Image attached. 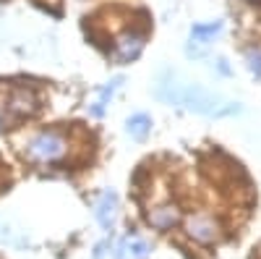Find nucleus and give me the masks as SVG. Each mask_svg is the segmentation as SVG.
Returning <instances> with one entry per match:
<instances>
[{
	"mask_svg": "<svg viewBox=\"0 0 261 259\" xmlns=\"http://www.w3.org/2000/svg\"><path fill=\"white\" fill-rule=\"evenodd\" d=\"M160 97L172 102V105H180L191 113H199L206 118H227V115H238L241 113V105L225 100L220 95H214L209 89L199 84H180L175 79H165L160 84Z\"/></svg>",
	"mask_w": 261,
	"mask_h": 259,
	"instance_id": "f257e3e1",
	"label": "nucleus"
},
{
	"mask_svg": "<svg viewBox=\"0 0 261 259\" xmlns=\"http://www.w3.org/2000/svg\"><path fill=\"white\" fill-rule=\"evenodd\" d=\"M65 152H68V142L58 131H42L27 144V155L37 162H58Z\"/></svg>",
	"mask_w": 261,
	"mask_h": 259,
	"instance_id": "f03ea898",
	"label": "nucleus"
},
{
	"mask_svg": "<svg viewBox=\"0 0 261 259\" xmlns=\"http://www.w3.org/2000/svg\"><path fill=\"white\" fill-rule=\"evenodd\" d=\"M222 29H225V24L220 18L217 21H209V24H193L191 27V37H188V55H201L212 42L222 34Z\"/></svg>",
	"mask_w": 261,
	"mask_h": 259,
	"instance_id": "7ed1b4c3",
	"label": "nucleus"
},
{
	"mask_svg": "<svg viewBox=\"0 0 261 259\" xmlns=\"http://www.w3.org/2000/svg\"><path fill=\"white\" fill-rule=\"evenodd\" d=\"M94 215H97V223L105 228V230H113L115 223H118V215H120V202H118V194L115 191H102L99 199L94 204Z\"/></svg>",
	"mask_w": 261,
	"mask_h": 259,
	"instance_id": "20e7f679",
	"label": "nucleus"
},
{
	"mask_svg": "<svg viewBox=\"0 0 261 259\" xmlns=\"http://www.w3.org/2000/svg\"><path fill=\"white\" fill-rule=\"evenodd\" d=\"M144 50V34L139 32H123L118 39H115V50H113V58L118 63H130L136 60Z\"/></svg>",
	"mask_w": 261,
	"mask_h": 259,
	"instance_id": "39448f33",
	"label": "nucleus"
},
{
	"mask_svg": "<svg viewBox=\"0 0 261 259\" xmlns=\"http://www.w3.org/2000/svg\"><path fill=\"white\" fill-rule=\"evenodd\" d=\"M149 251L151 249L141 236H125L115 249V259H146Z\"/></svg>",
	"mask_w": 261,
	"mask_h": 259,
	"instance_id": "423d86ee",
	"label": "nucleus"
},
{
	"mask_svg": "<svg viewBox=\"0 0 261 259\" xmlns=\"http://www.w3.org/2000/svg\"><path fill=\"white\" fill-rule=\"evenodd\" d=\"M188 233H191V239L201 241V244H209V241H214V236H217V225H214V220L199 215V218H191Z\"/></svg>",
	"mask_w": 261,
	"mask_h": 259,
	"instance_id": "0eeeda50",
	"label": "nucleus"
},
{
	"mask_svg": "<svg viewBox=\"0 0 261 259\" xmlns=\"http://www.w3.org/2000/svg\"><path fill=\"white\" fill-rule=\"evenodd\" d=\"M149 131H151V118H149L146 113H134V115L125 118V134H128L130 139L141 142V139L149 136Z\"/></svg>",
	"mask_w": 261,
	"mask_h": 259,
	"instance_id": "6e6552de",
	"label": "nucleus"
},
{
	"mask_svg": "<svg viewBox=\"0 0 261 259\" xmlns=\"http://www.w3.org/2000/svg\"><path fill=\"white\" fill-rule=\"evenodd\" d=\"M120 84H123V76H115V79H110L105 86H102V92H99V97L94 100V107H92V115H97V118H102L105 115V110H107V105H110V100L115 97V92L120 89Z\"/></svg>",
	"mask_w": 261,
	"mask_h": 259,
	"instance_id": "1a4fd4ad",
	"label": "nucleus"
},
{
	"mask_svg": "<svg viewBox=\"0 0 261 259\" xmlns=\"http://www.w3.org/2000/svg\"><path fill=\"white\" fill-rule=\"evenodd\" d=\"M178 209L175 207H170V204H165V207H157V209H151V215H149V223L154 225V228H172L178 223Z\"/></svg>",
	"mask_w": 261,
	"mask_h": 259,
	"instance_id": "9d476101",
	"label": "nucleus"
},
{
	"mask_svg": "<svg viewBox=\"0 0 261 259\" xmlns=\"http://www.w3.org/2000/svg\"><path fill=\"white\" fill-rule=\"evenodd\" d=\"M246 63H248V71L261 79V50H248L246 53Z\"/></svg>",
	"mask_w": 261,
	"mask_h": 259,
	"instance_id": "9b49d317",
	"label": "nucleus"
}]
</instances>
